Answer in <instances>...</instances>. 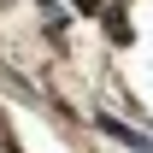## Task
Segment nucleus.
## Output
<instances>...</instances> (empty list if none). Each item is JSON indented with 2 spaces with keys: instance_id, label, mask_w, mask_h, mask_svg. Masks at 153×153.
<instances>
[{
  "instance_id": "obj_1",
  "label": "nucleus",
  "mask_w": 153,
  "mask_h": 153,
  "mask_svg": "<svg viewBox=\"0 0 153 153\" xmlns=\"http://www.w3.org/2000/svg\"><path fill=\"white\" fill-rule=\"evenodd\" d=\"M100 130L112 135V141H124V147H130V153H153V141H147V135H135L130 124H118V118H100Z\"/></svg>"
},
{
  "instance_id": "obj_2",
  "label": "nucleus",
  "mask_w": 153,
  "mask_h": 153,
  "mask_svg": "<svg viewBox=\"0 0 153 153\" xmlns=\"http://www.w3.org/2000/svg\"><path fill=\"white\" fill-rule=\"evenodd\" d=\"M76 6H82V12H100V0H76Z\"/></svg>"
}]
</instances>
